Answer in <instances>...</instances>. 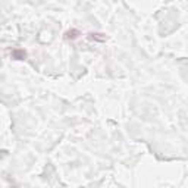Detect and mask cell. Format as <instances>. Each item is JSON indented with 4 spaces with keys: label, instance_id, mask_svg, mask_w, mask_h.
<instances>
[{
    "label": "cell",
    "instance_id": "1",
    "mask_svg": "<svg viewBox=\"0 0 188 188\" xmlns=\"http://www.w3.org/2000/svg\"><path fill=\"white\" fill-rule=\"evenodd\" d=\"M12 54H13V58H15V59H18V60L25 59V56H27L24 50H13V53H12Z\"/></svg>",
    "mask_w": 188,
    "mask_h": 188
},
{
    "label": "cell",
    "instance_id": "2",
    "mask_svg": "<svg viewBox=\"0 0 188 188\" xmlns=\"http://www.w3.org/2000/svg\"><path fill=\"white\" fill-rule=\"evenodd\" d=\"M66 37H68V38H69V40L77 38V37H78V31H77V30H72V31H69V32L66 34Z\"/></svg>",
    "mask_w": 188,
    "mask_h": 188
}]
</instances>
